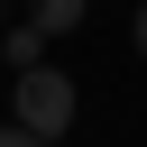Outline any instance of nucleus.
I'll list each match as a JSON object with an SVG mask.
<instances>
[{
  "label": "nucleus",
  "mask_w": 147,
  "mask_h": 147,
  "mask_svg": "<svg viewBox=\"0 0 147 147\" xmlns=\"http://www.w3.org/2000/svg\"><path fill=\"white\" fill-rule=\"evenodd\" d=\"M0 147H46V138H28V129H18V119H9V129H0Z\"/></svg>",
  "instance_id": "obj_4"
},
{
  "label": "nucleus",
  "mask_w": 147,
  "mask_h": 147,
  "mask_svg": "<svg viewBox=\"0 0 147 147\" xmlns=\"http://www.w3.org/2000/svg\"><path fill=\"white\" fill-rule=\"evenodd\" d=\"M129 37H138V55H147V0H138V18H129Z\"/></svg>",
  "instance_id": "obj_5"
},
{
  "label": "nucleus",
  "mask_w": 147,
  "mask_h": 147,
  "mask_svg": "<svg viewBox=\"0 0 147 147\" xmlns=\"http://www.w3.org/2000/svg\"><path fill=\"white\" fill-rule=\"evenodd\" d=\"M74 110H83V101H74V83H64V74H46V64H37V74H18V129H28V138H46V147H55V138L74 129Z\"/></svg>",
  "instance_id": "obj_1"
},
{
  "label": "nucleus",
  "mask_w": 147,
  "mask_h": 147,
  "mask_svg": "<svg viewBox=\"0 0 147 147\" xmlns=\"http://www.w3.org/2000/svg\"><path fill=\"white\" fill-rule=\"evenodd\" d=\"M83 9H92V0H28V28L64 37V28H83Z\"/></svg>",
  "instance_id": "obj_2"
},
{
  "label": "nucleus",
  "mask_w": 147,
  "mask_h": 147,
  "mask_svg": "<svg viewBox=\"0 0 147 147\" xmlns=\"http://www.w3.org/2000/svg\"><path fill=\"white\" fill-rule=\"evenodd\" d=\"M0 46H9V64H18V74H37V55H46V28H9Z\"/></svg>",
  "instance_id": "obj_3"
},
{
  "label": "nucleus",
  "mask_w": 147,
  "mask_h": 147,
  "mask_svg": "<svg viewBox=\"0 0 147 147\" xmlns=\"http://www.w3.org/2000/svg\"><path fill=\"white\" fill-rule=\"evenodd\" d=\"M0 37H9V0H0Z\"/></svg>",
  "instance_id": "obj_6"
}]
</instances>
